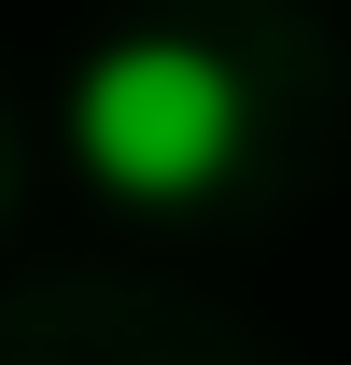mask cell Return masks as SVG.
Masks as SVG:
<instances>
[{
  "instance_id": "cell-1",
  "label": "cell",
  "mask_w": 351,
  "mask_h": 365,
  "mask_svg": "<svg viewBox=\"0 0 351 365\" xmlns=\"http://www.w3.org/2000/svg\"><path fill=\"white\" fill-rule=\"evenodd\" d=\"M239 71L211 43H169V29H141V43L85 56V85H71V155H85L113 197L141 211H169V197H211L225 155H239Z\"/></svg>"
}]
</instances>
